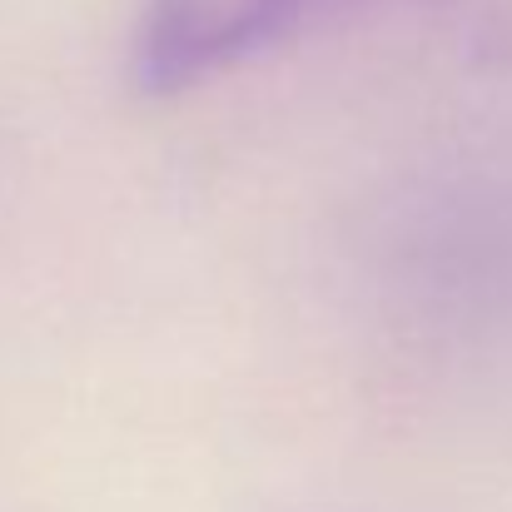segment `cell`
Wrapping results in <instances>:
<instances>
[{"mask_svg":"<svg viewBox=\"0 0 512 512\" xmlns=\"http://www.w3.org/2000/svg\"><path fill=\"white\" fill-rule=\"evenodd\" d=\"M383 5L398 0H145L130 80L145 95H179Z\"/></svg>","mask_w":512,"mask_h":512,"instance_id":"6da1fadb","label":"cell"},{"mask_svg":"<svg viewBox=\"0 0 512 512\" xmlns=\"http://www.w3.org/2000/svg\"><path fill=\"white\" fill-rule=\"evenodd\" d=\"M473 55H478V65L512 70V0L478 25V35H473Z\"/></svg>","mask_w":512,"mask_h":512,"instance_id":"7a4b0ae2","label":"cell"}]
</instances>
